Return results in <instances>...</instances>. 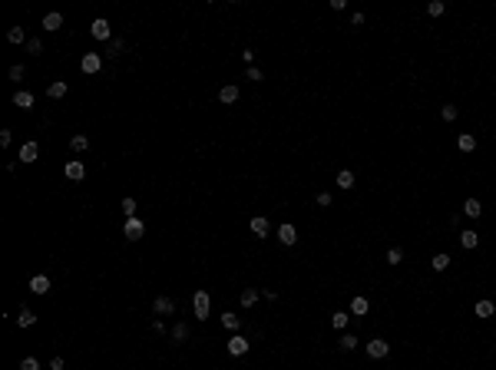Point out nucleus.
I'll list each match as a JSON object with an SVG mask.
<instances>
[{"label": "nucleus", "instance_id": "30", "mask_svg": "<svg viewBox=\"0 0 496 370\" xmlns=\"http://www.w3.org/2000/svg\"><path fill=\"white\" fill-rule=\"evenodd\" d=\"M7 40H10V43H23V40H27L23 27H10V33H7Z\"/></svg>", "mask_w": 496, "mask_h": 370}, {"label": "nucleus", "instance_id": "41", "mask_svg": "<svg viewBox=\"0 0 496 370\" xmlns=\"http://www.w3.org/2000/svg\"><path fill=\"white\" fill-rule=\"evenodd\" d=\"M123 50V40H109V53H113V57H116V53H120Z\"/></svg>", "mask_w": 496, "mask_h": 370}, {"label": "nucleus", "instance_id": "40", "mask_svg": "<svg viewBox=\"0 0 496 370\" xmlns=\"http://www.w3.org/2000/svg\"><path fill=\"white\" fill-rule=\"evenodd\" d=\"M10 80H17V83L23 80V66H10Z\"/></svg>", "mask_w": 496, "mask_h": 370}, {"label": "nucleus", "instance_id": "28", "mask_svg": "<svg viewBox=\"0 0 496 370\" xmlns=\"http://www.w3.org/2000/svg\"><path fill=\"white\" fill-rule=\"evenodd\" d=\"M496 304L493 301H477V317H493Z\"/></svg>", "mask_w": 496, "mask_h": 370}, {"label": "nucleus", "instance_id": "38", "mask_svg": "<svg viewBox=\"0 0 496 370\" xmlns=\"http://www.w3.org/2000/svg\"><path fill=\"white\" fill-rule=\"evenodd\" d=\"M248 80H255V83H262V80H265V76H262V69H258V66H248Z\"/></svg>", "mask_w": 496, "mask_h": 370}, {"label": "nucleus", "instance_id": "8", "mask_svg": "<svg viewBox=\"0 0 496 370\" xmlns=\"http://www.w3.org/2000/svg\"><path fill=\"white\" fill-rule=\"evenodd\" d=\"M278 241H281L285 248H291L298 241V232H295V225H291V221H285V225L278 228Z\"/></svg>", "mask_w": 496, "mask_h": 370}, {"label": "nucleus", "instance_id": "25", "mask_svg": "<svg viewBox=\"0 0 496 370\" xmlns=\"http://www.w3.org/2000/svg\"><path fill=\"white\" fill-rule=\"evenodd\" d=\"M347 320H351V314H344V311H334L331 314V327H334V331H344Z\"/></svg>", "mask_w": 496, "mask_h": 370}, {"label": "nucleus", "instance_id": "1", "mask_svg": "<svg viewBox=\"0 0 496 370\" xmlns=\"http://www.w3.org/2000/svg\"><path fill=\"white\" fill-rule=\"evenodd\" d=\"M208 311H212V298H208V291H195V294H192V314L199 320H205Z\"/></svg>", "mask_w": 496, "mask_h": 370}, {"label": "nucleus", "instance_id": "42", "mask_svg": "<svg viewBox=\"0 0 496 370\" xmlns=\"http://www.w3.org/2000/svg\"><path fill=\"white\" fill-rule=\"evenodd\" d=\"M27 50H30V53H40V50H43V43H40V40H30V43H27Z\"/></svg>", "mask_w": 496, "mask_h": 370}, {"label": "nucleus", "instance_id": "26", "mask_svg": "<svg viewBox=\"0 0 496 370\" xmlns=\"http://www.w3.org/2000/svg\"><path fill=\"white\" fill-rule=\"evenodd\" d=\"M258 304V288H245L242 291V308H255Z\"/></svg>", "mask_w": 496, "mask_h": 370}, {"label": "nucleus", "instance_id": "15", "mask_svg": "<svg viewBox=\"0 0 496 370\" xmlns=\"http://www.w3.org/2000/svg\"><path fill=\"white\" fill-rule=\"evenodd\" d=\"M152 308H156V314H162V317H169L172 311H176V304H172V298H156V304H152Z\"/></svg>", "mask_w": 496, "mask_h": 370}, {"label": "nucleus", "instance_id": "35", "mask_svg": "<svg viewBox=\"0 0 496 370\" xmlns=\"http://www.w3.org/2000/svg\"><path fill=\"white\" fill-rule=\"evenodd\" d=\"M20 370H40V360L37 357H23L20 360Z\"/></svg>", "mask_w": 496, "mask_h": 370}, {"label": "nucleus", "instance_id": "37", "mask_svg": "<svg viewBox=\"0 0 496 370\" xmlns=\"http://www.w3.org/2000/svg\"><path fill=\"white\" fill-rule=\"evenodd\" d=\"M13 142V136H10V129H0V145H4V149H7V145H10Z\"/></svg>", "mask_w": 496, "mask_h": 370}, {"label": "nucleus", "instance_id": "14", "mask_svg": "<svg viewBox=\"0 0 496 370\" xmlns=\"http://www.w3.org/2000/svg\"><path fill=\"white\" fill-rule=\"evenodd\" d=\"M463 215H466V218H480V215H483V205H480V199H466V202H463Z\"/></svg>", "mask_w": 496, "mask_h": 370}, {"label": "nucleus", "instance_id": "27", "mask_svg": "<svg viewBox=\"0 0 496 370\" xmlns=\"http://www.w3.org/2000/svg\"><path fill=\"white\" fill-rule=\"evenodd\" d=\"M430 268H434V271H446V268H450V255H446V251H443V255H434Z\"/></svg>", "mask_w": 496, "mask_h": 370}, {"label": "nucleus", "instance_id": "6", "mask_svg": "<svg viewBox=\"0 0 496 370\" xmlns=\"http://www.w3.org/2000/svg\"><path fill=\"white\" fill-rule=\"evenodd\" d=\"M89 33H93V40H113V30H109V20H93V27H89Z\"/></svg>", "mask_w": 496, "mask_h": 370}, {"label": "nucleus", "instance_id": "12", "mask_svg": "<svg viewBox=\"0 0 496 370\" xmlns=\"http://www.w3.org/2000/svg\"><path fill=\"white\" fill-rule=\"evenodd\" d=\"M371 311V301H367L364 294H358V298H351V314L354 317H364V314Z\"/></svg>", "mask_w": 496, "mask_h": 370}, {"label": "nucleus", "instance_id": "13", "mask_svg": "<svg viewBox=\"0 0 496 370\" xmlns=\"http://www.w3.org/2000/svg\"><path fill=\"white\" fill-rule=\"evenodd\" d=\"M13 106L33 109V93H30V89H17V93H13Z\"/></svg>", "mask_w": 496, "mask_h": 370}, {"label": "nucleus", "instance_id": "7", "mask_svg": "<svg viewBox=\"0 0 496 370\" xmlns=\"http://www.w3.org/2000/svg\"><path fill=\"white\" fill-rule=\"evenodd\" d=\"M63 172H66V179H69V182H80V179L86 176V165H83L80 159H69V162H66V169H63Z\"/></svg>", "mask_w": 496, "mask_h": 370}, {"label": "nucleus", "instance_id": "36", "mask_svg": "<svg viewBox=\"0 0 496 370\" xmlns=\"http://www.w3.org/2000/svg\"><path fill=\"white\" fill-rule=\"evenodd\" d=\"M172 337H176V340H185L188 337V327L185 324H176V327H172Z\"/></svg>", "mask_w": 496, "mask_h": 370}, {"label": "nucleus", "instance_id": "39", "mask_svg": "<svg viewBox=\"0 0 496 370\" xmlns=\"http://www.w3.org/2000/svg\"><path fill=\"white\" fill-rule=\"evenodd\" d=\"M318 205H321V208L331 205V192H321V195H318Z\"/></svg>", "mask_w": 496, "mask_h": 370}, {"label": "nucleus", "instance_id": "29", "mask_svg": "<svg viewBox=\"0 0 496 370\" xmlns=\"http://www.w3.org/2000/svg\"><path fill=\"white\" fill-rule=\"evenodd\" d=\"M443 10H446L443 0H430V4H427V13H430V17H443Z\"/></svg>", "mask_w": 496, "mask_h": 370}, {"label": "nucleus", "instance_id": "10", "mask_svg": "<svg viewBox=\"0 0 496 370\" xmlns=\"http://www.w3.org/2000/svg\"><path fill=\"white\" fill-rule=\"evenodd\" d=\"M251 232H255L258 238H268V232H271V221L265 218V215H255V218H251Z\"/></svg>", "mask_w": 496, "mask_h": 370}, {"label": "nucleus", "instance_id": "33", "mask_svg": "<svg viewBox=\"0 0 496 370\" xmlns=\"http://www.w3.org/2000/svg\"><path fill=\"white\" fill-rule=\"evenodd\" d=\"M404 261V248H390L387 251V264H400Z\"/></svg>", "mask_w": 496, "mask_h": 370}, {"label": "nucleus", "instance_id": "17", "mask_svg": "<svg viewBox=\"0 0 496 370\" xmlns=\"http://www.w3.org/2000/svg\"><path fill=\"white\" fill-rule=\"evenodd\" d=\"M460 245H463L466 251H470V248H477V245H480V235L473 232V228H466V232H460Z\"/></svg>", "mask_w": 496, "mask_h": 370}, {"label": "nucleus", "instance_id": "23", "mask_svg": "<svg viewBox=\"0 0 496 370\" xmlns=\"http://www.w3.org/2000/svg\"><path fill=\"white\" fill-rule=\"evenodd\" d=\"M69 149H73V152H86L89 149V139L83 136V132H76V136L69 139Z\"/></svg>", "mask_w": 496, "mask_h": 370}, {"label": "nucleus", "instance_id": "24", "mask_svg": "<svg viewBox=\"0 0 496 370\" xmlns=\"http://www.w3.org/2000/svg\"><path fill=\"white\" fill-rule=\"evenodd\" d=\"M457 145H460V152H473V149H477V136H470V132H463V136L457 139Z\"/></svg>", "mask_w": 496, "mask_h": 370}, {"label": "nucleus", "instance_id": "3", "mask_svg": "<svg viewBox=\"0 0 496 370\" xmlns=\"http://www.w3.org/2000/svg\"><path fill=\"white\" fill-rule=\"evenodd\" d=\"M123 235H126V241H139L146 235V225L139 218H126V225H123Z\"/></svg>", "mask_w": 496, "mask_h": 370}, {"label": "nucleus", "instance_id": "5", "mask_svg": "<svg viewBox=\"0 0 496 370\" xmlns=\"http://www.w3.org/2000/svg\"><path fill=\"white\" fill-rule=\"evenodd\" d=\"M248 337H242V334H232V337H228V354H232V357H242V354H248Z\"/></svg>", "mask_w": 496, "mask_h": 370}, {"label": "nucleus", "instance_id": "22", "mask_svg": "<svg viewBox=\"0 0 496 370\" xmlns=\"http://www.w3.org/2000/svg\"><path fill=\"white\" fill-rule=\"evenodd\" d=\"M338 188H344V192H347V188H354V172L351 169H341L338 172Z\"/></svg>", "mask_w": 496, "mask_h": 370}, {"label": "nucleus", "instance_id": "16", "mask_svg": "<svg viewBox=\"0 0 496 370\" xmlns=\"http://www.w3.org/2000/svg\"><path fill=\"white\" fill-rule=\"evenodd\" d=\"M219 100L225 103V106H232V103L239 100V86H235V83H232V86H222L219 89Z\"/></svg>", "mask_w": 496, "mask_h": 370}, {"label": "nucleus", "instance_id": "9", "mask_svg": "<svg viewBox=\"0 0 496 370\" xmlns=\"http://www.w3.org/2000/svg\"><path fill=\"white\" fill-rule=\"evenodd\" d=\"M37 156H40V145L37 142H23V145H20V162L30 165V162H37Z\"/></svg>", "mask_w": 496, "mask_h": 370}, {"label": "nucleus", "instance_id": "2", "mask_svg": "<svg viewBox=\"0 0 496 370\" xmlns=\"http://www.w3.org/2000/svg\"><path fill=\"white\" fill-rule=\"evenodd\" d=\"M364 351H367V357H374V360H384V357L390 354V344H387L384 337H374V340H367V347H364Z\"/></svg>", "mask_w": 496, "mask_h": 370}, {"label": "nucleus", "instance_id": "43", "mask_svg": "<svg viewBox=\"0 0 496 370\" xmlns=\"http://www.w3.org/2000/svg\"><path fill=\"white\" fill-rule=\"evenodd\" d=\"M50 370H63V357H53L50 360Z\"/></svg>", "mask_w": 496, "mask_h": 370}, {"label": "nucleus", "instance_id": "20", "mask_svg": "<svg viewBox=\"0 0 496 370\" xmlns=\"http://www.w3.org/2000/svg\"><path fill=\"white\" fill-rule=\"evenodd\" d=\"M60 27H63V13H57V10H53V13H46V17H43V30H60Z\"/></svg>", "mask_w": 496, "mask_h": 370}, {"label": "nucleus", "instance_id": "21", "mask_svg": "<svg viewBox=\"0 0 496 370\" xmlns=\"http://www.w3.org/2000/svg\"><path fill=\"white\" fill-rule=\"evenodd\" d=\"M17 324H20V327H33V324H37V314H33L30 308H20V314H17Z\"/></svg>", "mask_w": 496, "mask_h": 370}, {"label": "nucleus", "instance_id": "4", "mask_svg": "<svg viewBox=\"0 0 496 370\" xmlns=\"http://www.w3.org/2000/svg\"><path fill=\"white\" fill-rule=\"evenodd\" d=\"M80 69H83V73H100V69H103V57H100V53H83Z\"/></svg>", "mask_w": 496, "mask_h": 370}, {"label": "nucleus", "instance_id": "11", "mask_svg": "<svg viewBox=\"0 0 496 370\" xmlns=\"http://www.w3.org/2000/svg\"><path fill=\"white\" fill-rule=\"evenodd\" d=\"M30 291H33V294H50V278H46V275H33L30 278Z\"/></svg>", "mask_w": 496, "mask_h": 370}, {"label": "nucleus", "instance_id": "32", "mask_svg": "<svg viewBox=\"0 0 496 370\" xmlns=\"http://www.w3.org/2000/svg\"><path fill=\"white\" fill-rule=\"evenodd\" d=\"M338 344H341V351H354V347H358V344H361V340H358V337H354V334H344V337H341V340H338Z\"/></svg>", "mask_w": 496, "mask_h": 370}, {"label": "nucleus", "instance_id": "31", "mask_svg": "<svg viewBox=\"0 0 496 370\" xmlns=\"http://www.w3.org/2000/svg\"><path fill=\"white\" fill-rule=\"evenodd\" d=\"M123 212H126V218H136V199H132V195L123 199Z\"/></svg>", "mask_w": 496, "mask_h": 370}, {"label": "nucleus", "instance_id": "19", "mask_svg": "<svg viewBox=\"0 0 496 370\" xmlns=\"http://www.w3.org/2000/svg\"><path fill=\"white\" fill-rule=\"evenodd\" d=\"M46 96H50V100H63V96H66V83H63V80H53L50 86H46Z\"/></svg>", "mask_w": 496, "mask_h": 370}, {"label": "nucleus", "instance_id": "18", "mask_svg": "<svg viewBox=\"0 0 496 370\" xmlns=\"http://www.w3.org/2000/svg\"><path fill=\"white\" fill-rule=\"evenodd\" d=\"M222 327H225V331H232V334H239V327H242V317H235L232 311H225V314H222Z\"/></svg>", "mask_w": 496, "mask_h": 370}, {"label": "nucleus", "instance_id": "34", "mask_svg": "<svg viewBox=\"0 0 496 370\" xmlns=\"http://www.w3.org/2000/svg\"><path fill=\"white\" fill-rule=\"evenodd\" d=\"M440 116H443V122H453V119H457V106H443V109H440Z\"/></svg>", "mask_w": 496, "mask_h": 370}]
</instances>
